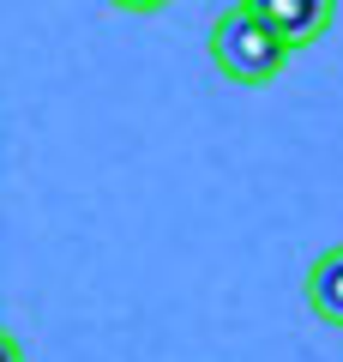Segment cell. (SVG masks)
Masks as SVG:
<instances>
[{"instance_id":"obj_1","label":"cell","mask_w":343,"mask_h":362,"mask_svg":"<svg viewBox=\"0 0 343 362\" xmlns=\"http://www.w3.org/2000/svg\"><path fill=\"white\" fill-rule=\"evenodd\" d=\"M205 42H211V66L229 78V85H277L283 66H289V54H295L289 42L247 6V0H241V6H229V13L211 25Z\"/></svg>"},{"instance_id":"obj_2","label":"cell","mask_w":343,"mask_h":362,"mask_svg":"<svg viewBox=\"0 0 343 362\" xmlns=\"http://www.w3.org/2000/svg\"><path fill=\"white\" fill-rule=\"evenodd\" d=\"M247 6H253L295 54L313 49V42H325L331 25H337V0H247Z\"/></svg>"},{"instance_id":"obj_3","label":"cell","mask_w":343,"mask_h":362,"mask_svg":"<svg viewBox=\"0 0 343 362\" xmlns=\"http://www.w3.org/2000/svg\"><path fill=\"white\" fill-rule=\"evenodd\" d=\"M307 308H313L319 326H337L343 332V242L325 247V254H313V266H307Z\"/></svg>"},{"instance_id":"obj_4","label":"cell","mask_w":343,"mask_h":362,"mask_svg":"<svg viewBox=\"0 0 343 362\" xmlns=\"http://www.w3.org/2000/svg\"><path fill=\"white\" fill-rule=\"evenodd\" d=\"M114 13H163V6H175V0H109Z\"/></svg>"}]
</instances>
